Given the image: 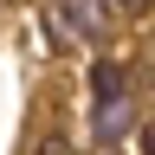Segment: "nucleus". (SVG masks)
<instances>
[{"instance_id":"nucleus-2","label":"nucleus","mask_w":155,"mask_h":155,"mask_svg":"<svg viewBox=\"0 0 155 155\" xmlns=\"http://www.w3.org/2000/svg\"><path fill=\"white\" fill-rule=\"evenodd\" d=\"M91 91H97V97H110V91H129V71L116 65V58H97V71H91Z\"/></svg>"},{"instance_id":"nucleus-3","label":"nucleus","mask_w":155,"mask_h":155,"mask_svg":"<svg viewBox=\"0 0 155 155\" xmlns=\"http://www.w3.org/2000/svg\"><path fill=\"white\" fill-rule=\"evenodd\" d=\"M116 7H129V13H149V0H116Z\"/></svg>"},{"instance_id":"nucleus-4","label":"nucleus","mask_w":155,"mask_h":155,"mask_svg":"<svg viewBox=\"0 0 155 155\" xmlns=\"http://www.w3.org/2000/svg\"><path fill=\"white\" fill-rule=\"evenodd\" d=\"M136 142H142V149H155V123H149V129H142V136H136Z\"/></svg>"},{"instance_id":"nucleus-1","label":"nucleus","mask_w":155,"mask_h":155,"mask_svg":"<svg viewBox=\"0 0 155 155\" xmlns=\"http://www.w3.org/2000/svg\"><path fill=\"white\" fill-rule=\"evenodd\" d=\"M129 123H136V110H129V91H110V97H97V142H123L129 136Z\"/></svg>"}]
</instances>
